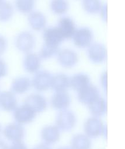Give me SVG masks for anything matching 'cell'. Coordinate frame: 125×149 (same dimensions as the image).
Wrapping results in <instances>:
<instances>
[{"mask_svg":"<svg viewBox=\"0 0 125 149\" xmlns=\"http://www.w3.org/2000/svg\"><path fill=\"white\" fill-rule=\"evenodd\" d=\"M84 130L88 137H96L103 134V123L96 116L89 118L84 123Z\"/></svg>","mask_w":125,"mask_h":149,"instance_id":"cell-1","label":"cell"},{"mask_svg":"<svg viewBox=\"0 0 125 149\" xmlns=\"http://www.w3.org/2000/svg\"><path fill=\"white\" fill-rule=\"evenodd\" d=\"M76 118L73 112L69 110L62 109L56 118V126L62 130L71 129L75 124Z\"/></svg>","mask_w":125,"mask_h":149,"instance_id":"cell-2","label":"cell"},{"mask_svg":"<svg viewBox=\"0 0 125 149\" xmlns=\"http://www.w3.org/2000/svg\"><path fill=\"white\" fill-rule=\"evenodd\" d=\"M25 105L35 113L43 112L47 105L45 98L39 94H32L27 97L25 100Z\"/></svg>","mask_w":125,"mask_h":149,"instance_id":"cell-3","label":"cell"},{"mask_svg":"<svg viewBox=\"0 0 125 149\" xmlns=\"http://www.w3.org/2000/svg\"><path fill=\"white\" fill-rule=\"evenodd\" d=\"M72 37L75 45L81 48H84L91 45L93 34L89 29L81 28L75 31Z\"/></svg>","mask_w":125,"mask_h":149,"instance_id":"cell-4","label":"cell"},{"mask_svg":"<svg viewBox=\"0 0 125 149\" xmlns=\"http://www.w3.org/2000/svg\"><path fill=\"white\" fill-rule=\"evenodd\" d=\"M53 76L47 71L38 72L34 76L32 85L39 91H44L51 87Z\"/></svg>","mask_w":125,"mask_h":149,"instance_id":"cell-5","label":"cell"},{"mask_svg":"<svg viewBox=\"0 0 125 149\" xmlns=\"http://www.w3.org/2000/svg\"><path fill=\"white\" fill-rule=\"evenodd\" d=\"M63 38H70L74 34L76 29L74 21L68 17L61 18L57 27Z\"/></svg>","mask_w":125,"mask_h":149,"instance_id":"cell-6","label":"cell"},{"mask_svg":"<svg viewBox=\"0 0 125 149\" xmlns=\"http://www.w3.org/2000/svg\"><path fill=\"white\" fill-rule=\"evenodd\" d=\"M36 115V113L25 104L16 108L14 112V118L19 123H26L32 121Z\"/></svg>","mask_w":125,"mask_h":149,"instance_id":"cell-7","label":"cell"},{"mask_svg":"<svg viewBox=\"0 0 125 149\" xmlns=\"http://www.w3.org/2000/svg\"><path fill=\"white\" fill-rule=\"evenodd\" d=\"M78 93L79 101L87 105L99 97V91L97 88L90 84Z\"/></svg>","mask_w":125,"mask_h":149,"instance_id":"cell-8","label":"cell"},{"mask_svg":"<svg viewBox=\"0 0 125 149\" xmlns=\"http://www.w3.org/2000/svg\"><path fill=\"white\" fill-rule=\"evenodd\" d=\"M16 44L19 50L23 52H29L34 47V37L29 32H23L18 36Z\"/></svg>","mask_w":125,"mask_h":149,"instance_id":"cell-9","label":"cell"},{"mask_svg":"<svg viewBox=\"0 0 125 149\" xmlns=\"http://www.w3.org/2000/svg\"><path fill=\"white\" fill-rule=\"evenodd\" d=\"M43 38L45 44L58 47V45L64 40L57 27H49L43 32Z\"/></svg>","mask_w":125,"mask_h":149,"instance_id":"cell-10","label":"cell"},{"mask_svg":"<svg viewBox=\"0 0 125 149\" xmlns=\"http://www.w3.org/2000/svg\"><path fill=\"white\" fill-rule=\"evenodd\" d=\"M51 105L56 109H65L71 102L70 95L65 91H57L51 98Z\"/></svg>","mask_w":125,"mask_h":149,"instance_id":"cell-11","label":"cell"},{"mask_svg":"<svg viewBox=\"0 0 125 149\" xmlns=\"http://www.w3.org/2000/svg\"><path fill=\"white\" fill-rule=\"evenodd\" d=\"M4 133L6 137L14 142L20 141L24 135L23 127L18 124H11L4 129Z\"/></svg>","mask_w":125,"mask_h":149,"instance_id":"cell-12","label":"cell"},{"mask_svg":"<svg viewBox=\"0 0 125 149\" xmlns=\"http://www.w3.org/2000/svg\"><path fill=\"white\" fill-rule=\"evenodd\" d=\"M60 63L65 67L71 68L74 66L78 61V57L75 52L70 49H63L58 55Z\"/></svg>","mask_w":125,"mask_h":149,"instance_id":"cell-13","label":"cell"},{"mask_svg":"<svg viewBox=\"0 0 125 149\" xmlns=\"http://www.w3.org/2000/svg\"><path fill=\"white\" fill-rule=\"evenodd\" d=\"M42 139L46 144L54 143L60 139L59 129L56 126L48 125L45 126L41 130Z\"/></svg>","mask_w":125,"mask_h":149,"instance_id":"cell-14","label":"cell"},{"mask_svg":"<svg viewBox=\"0 0 125 149\" xmlns=\"http://www.w3.org/2000/svg\"><path fill=\"white\" fill-rule=\"evenodd\" d=\"M89 58L95 62H103L106 56V51L104 47L99 44H95L91 46L88 50Z\"/></svg>","mask_w":125,"mask_h":149,"instance_id":"cell-15","label":"cell"},{"mask_svg":"<svg viewBox=\"0 0 125 149\" xmlns=\"http://www.w3.org/2000/svg\"><path fill=\"white\" fill-rule=\"evenodd\" d=\"M16 98L13 93L4 91L0 94V105L4 109L13 110L16 108Z\"/></svg>","mask_w":125,"mask_h":149,"instance_id":"cell-16","label":"cell"},{"mask_svg":"<svg viewBox=\"0 0 125 149\" xmlns=\"http://www.w3.org/2000/svg\"><path fill=\"white\" fill-rule=\"evenodd\" d=\"M40 65V58L35 54L29 53L25 56L23 61V66L29 73L36 72Z\"/></svg>","mask_w":125,"mask_h":149,"instance_id":"cell-17","label":"cell"},{"mask_svg":"<svg viewBox=\"0 0 125 149\" xmlns=\"http://www.w3.org/2000/svg\"><path fill=\"white\" fill-rule=\"evenodd\" d=\"M70 86V80L64 74H58L52 77L51 87L57 91H65Z\"/></svg>","mask_w":125,"mask_h":149,"instance_id":"cell-18","label":"cell"},{"mask_svg":"<svg viewBox=\"0 0 125 149\" xmlns=\"http://www.w3.org/2000/svg\"><path fill=\"white\" fill-rule=\"evenodd\" d=\"M89 84V79L87 75L78 73L73 76L70 80V86L78 92Z\"/></svg>","mask_w":125,"mask_h":149,"instance_id":"cell-19","label":"cell"},{"mask_svg":"<svg viewBox=\"0 0 125 149\" xmlns=\"http://www.w3.org/2000/svg\"><path fill=\"white\" fill-rule=\"evenodd\" d=\"M72 149H91V143L89 138L85 134L75 135L71 141Z\"/></svg>","mask_w":125,"mask_h":149,"instance_id":"cell-20","label":"cell"},{"mask_svg":"<svg viewBox=\"0 0 125 149\" xmlns=\"http://www.w3.org/2000/svg\"><path fill=\"white\" fill-rule=\"evenodd\" d=\"M88 107L91 113L96 117L104 114L106 111V103L105 100L100 97L88 104Z\"/></svg>","mask_w":125,"mask_h":149,"instance_id":"cell-21","label":"cell"},{"mask_svg":"<svg viewBox=\"0 0 125 149\" xmlns=\"http://www.w3.org/2000/svg\"><path fill=\"white\" fill-rule=\"evenodd\" d=\"M30 26L36 30H40L46 25V18L44 16L38 12H33L28 18Z\"/></svg>","mask_w":125,"mask_h":149,"instance_id":"cell-22","label":"cell"},{"mask_svg":"<svg viewBox=\"0 0 125 149\" xmlns=\"http://www.w3.org/2000/svg\"><path fill=\"white\" fill-rule=\"evenodd\" d=\"M31 84L30 80L27 77H19L15 79L12 83V90L17 93H23L26 91Z\"/></svg>","mask_w":125,"mask_h":149,"instance_id":"cell-23","label":"cell"},{"mask_svg":"<svg viewBox=\"0 0 125 149\" xmlns=\"http://www.w3.org/2000/svg\"><path fill=\"white\" fill-rule=\"evenodd\" d=\"M13 8L8 2H2L0 3V20H8L13 15Z\"/></svg>","mask_w":125,"mask_h":149,"instance_id":"cell-24","label":"cell"},{"mask_svg":"<svg viewBox=\"0 0 125 149\" xmlns=\"http://www.w3.org/2000/svg\"><path fill=\"white\" fill-rule=\"evenodd\" d=\"M68 7L67 0H53L51 3V10L57 14L65 13L67 10Z\"/></svg>","mask_w":125,"mask_h":149,"instance_id":"cell-25","label":"cell"},{"mask_svg":"<svg viewBox=\"0 0 125 149\" xmlns=\"http://www.w3.org/2000/svg\"><path fill=\"white\" fill-rule=\"evenodd\" d=\"M34 3V0H16L15 5L19 11L22 13L30 12Z\"/></svg>","mask_w":125,"mask_h":149,"instance_id":"cell-26","label":"cell"},{"mask_svg":"<svg viewBox=\"0 0 125 149\" xmlns=\"http://www.w3.org/2000/svg\"><path fill=\"white\" fill-rule=\"evenodd\" d=\"M84 7L89 13H96L99 11L100 3L99 0H84Z\"/></svg>","mask_w":125,"mask_h":149,"instance_id":"cell-27","label":"cell"},{"mask_svg":"<svg viewBox=\"0 0 125 149\" xmlns=\"http://www.w3.org/2000/svg\"><path fill=\"white\" fill-rule=\"evenodd\" d=\"M57 52V47L44 44L40 51V56L42 58H47L52 56Z\"/></svg>","mask_w":125,"mask_h":149,"instance_id":"cell-28","label":"cell"},{"mask_svg":"<svg viewBox=\"0 0 125 149\" xmlns=\"http://www.w3.org/2000/svg\"><path fill=\"white\" fill-rule=\"evenodd\" d=\"M7 72V69L6 66V64L5 62L0 59V78L4 77Z\"/></svg>","mask_w":125,"mask_h":149,"instance_id":"cell-29","label":"cell"},{"mask_svg":"<svg viewBox=\"0 0 125 149\" xmlns=\"http://www.w3.org/2000/svg\"><path fill=\"white\" fill-rule=\"evenodd\" d=\"M9 149H27V148L21 141H18L15 142V143L11 146Z\"/></svg>","mask_w":125,"mask_h":149,"instance_id":"cell-30","label":"cell"},{"mask_svg":"<svg viewBox=\"0 0 125 149\" xmlns=\"http://www.w3.org/2000/svg\"><path fill=\"white\" fill-rule=\"evenodd\" d=\"M6 48V40L0 36V55L2 54Z\"/></svg>","mask_w":125,"mask_h":149,"instance_id":"cell-31","label":"cell"},{"mask_svg":"<svg viewBox=\"0 0 125 149\" xmlns=\"http://www.w3.org/2000/svg\"><path fill=\"white\" fill-rule=\"evenodd\" d=\"M33 149H50V148L45 144H40L34 147Z\"/></svg>","mask_w":125,"mask_h":149,"instance_id":"cell-32","label":"cell"},{"mask_svg":"<svg viewBox=\"0 0 125 149\" xmlns=\"http://www.w3.org/2000/svg\"><path fill=\"white\" fill-rule=\"evenodd\" d=\"M0 149H8L6 145L2 141H0Z\"/></svg>","mask_w":125,"mask_h":149,"instance_id":"cell-33","label":"cell"},{"mask_svg":"<svg viewBox=\"0 0 125 149\" xmlns=\"http://www.w3.org/2000/svg\"><path fill=\"white\" fill-rule=\"evenodd\" d=\"M59 149H72L71 148V147L70 148V147H62V148H59Z\"/></svg>","mask_w":125,"mask_h":149,"instance_id":"cell-34","label":"cell"},{"mask_svg":"<svg viewBox=\"0 0 125 149\" xmlns=\"http://www.w3.org/2000/svg\"><path fill=\"white\" fill-rule=\"evenodd\" d=\"M2 1H3V0H0V3H1L2 2H3Z\"/></svg>","mask_w":125,"mask_h":149,"instance_id":"cell-35","label":"cell"}]
</instances>
